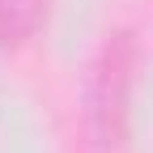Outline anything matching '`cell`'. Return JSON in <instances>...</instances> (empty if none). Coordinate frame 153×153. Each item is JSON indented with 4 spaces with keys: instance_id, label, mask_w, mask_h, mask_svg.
Returning <instances> with one entry per match:
<instances>
[{
    "instance_id": "cell-1",
    "label": "cell",
    "mask_w": 153,
    "mask_h": 153,
    "mask_svg": "<svg viewBox=\"0 0 153 153\" xmlns=\"http://www.w3.org/2000/svg\"><path fill=\"white\" fill-rule=\"evenodd\" d=\"M132 68H136V43L128 30H115L94 64V85H89V119L102 145H115L123 136L128 119V89H132Z\"/></svg>"
},
{
    "instance_id": "cell-2",
    "label": "cell",
    "mask_w": 153,
    "mask_h": 153,
    "mask_svg": "<svg viewBox=\"0 0 153 153\" xmlns=\"http://www.w3.org/2000/svg\"><path fill=\"white\" fill-rule=\"evenodd\" d=\"M47 0H0V47H17L38 30Z\"/></svg>"
}]
</instances>
